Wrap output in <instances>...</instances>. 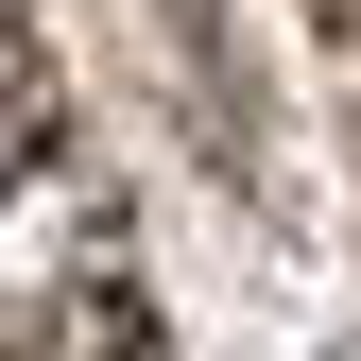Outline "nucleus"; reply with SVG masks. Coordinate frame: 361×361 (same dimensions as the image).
<instances>
[{"label": "nucleus", "instance_id": "f257e3e1", "mask_svg": "<svg viewBox=\"0 0 361 361\" xmlns=\"http://www.w3.org/2000/svg\"><path fill=\"white\" fill-rule=\"evenodd\" d=\"M0 361H155V276L69 69L0 0Z\"/></svg>", "mask_w": 361, "mask_h": 361}]
</instances>
